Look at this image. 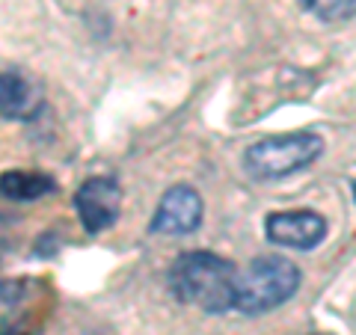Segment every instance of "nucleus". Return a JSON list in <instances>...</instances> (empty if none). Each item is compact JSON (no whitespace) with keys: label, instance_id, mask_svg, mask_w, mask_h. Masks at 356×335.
Instances as JSON below:
<instances>
[{"label":"nucleus","instance_id":"3","mask_svg":"<svg viewBox=\"0 0 356 335\" xmlns=\"http://www.w3.org/2000/svg\"><path fill=\"white\" fill-rule=\"evenodd\" d=\"M321 154H324V137H318L312 131H294L252 142L243 152V166H247L250 175L261 178V181H276V178L306 170Z\"/></svg>","mask_w":356,"mask_h":335},{"label":"nucleus","instance_id":"6","mask_svg":"<svg viewBox=\"0 0 356 335\" xmlns=\"http://www.w3.org/2000/svg\"><path fill=\"white\" fill-rule=\"evenodd\" d=\"M264 234L276 247L309 252L327 238V220L315 211H273L264 217Z\"/></svg>","mask_w":356,"mask_h":335},{"label":"nucleus","instance_id":"5","mask_svg":"<svg viewBox=\"0 0 356 335\" xmlns=\"http://www.w3.org/2000/svg\"><path fill=\"white\" fill-rule=\"evenodd\" d=\"M202 217H205L202 196L191 184H175L161 196L154 217L149 222V231L161 234V238H175V234L181 238V234H191L202 226Z\"/></svg>","mask_w":356,"mask_h":335},{"label":"nucleus","instance_id":"12","mask_svg":"<svg viewBox=\"0 0 356 335\" xmlns=\"http://www.w3.org/2000/svg\"><path fill=\"white\" fill-rule=\"evenodd\" d=\"M315 335H332V332H315Z\"/></svg>","mask_w":356,"mask_h":335},{"label":"nucleus","instance_id":"1","mask_svg":"<svg viewBox=\"0 0 356 335\" xmlns=\"http://www.w3.org/2000/svg\"><path fill=\"white\" fill-rule=\"evenodd\" d=\"M166 282L178 303L202 309L205 315H222L235 309L238 267L214 252H181L166 273Z\"/></svg>","mask_w":356,"mask_h":335},{"label":"nucleus","instance_id":"2","mask_svg":"<svg viewBox=\"0 0 356 335\" xmlns=\"http://www.w3.org/2000/svg\"><path fill=\"white\" fill-rule=\"evenodd\" d=\"M300 288V270L282 255H261L250 261L247 270H238L235 309L247 318H259L288 303Z\"/></svg>","mask_w":356,"mask_h":335},{"label":"nucleus","instance_id":"7","mask_svg":"<svg viewBox=\"0 0 356 335\" xmlns=\"http://www.w3.org/2000/svg\"><path fill=\"white\" fill-rule=\"evenodd\" d=\"M42 110L39 86L21 69H6L0 74V113L6 122H30Z\"/></svg>","mask_w":356,"mask_h":335},{"label":"nucleus","instance_id":"9","mask_svg":"<svg viewBox=\"0 0 356 335\" xmlns=\"http://www.w3.org/2000/svg\"><path fill=\"white\" fill-rule=\"evenodd\" d=\"M309 15H315L324 24H339L356 15V0H300Z\"/></svg>","mask_w":356,"mask_h":335},{"label":"nucleus","instance_id":"11","mask_svg":"<svg viewBox=\"0 0 356 335\" xmlns=\"http://www.w3.org/2000/svg\"><path fill=\"white\" fill-rule=\"evenodd\" d=\"M353 199H356V181H353Z\"/></svg>","mask_w":356,"mask_h":335},{"label":"nucleus","instance_id":"4","mask_svg":"<svg viewBox=\"0 0 356 335\" xmlns=\"http://www.w3.org/2000/svg\"><path fill=\"white\" fill-rule=\"evenodd\" d=\"M74 208L86 234H102L116 226L122 211V187L110 175H92L77 187Z\"/></svg>","mask_w":356,"mask_h":335},{"label":"nucleus","instance_id":"10","mask_svg":"<svg viewBox=\"0 0 356 335\" xmlns=\"http://www.w3.org/2000/svg\"><path fill=\"white\" fill-rule=\"evenodd\" d=\"M3 335H27V332H18V329H6Z\"/></svg>","mask_w":356,"mask_h":335},{"label":"nucleus","instance_id":"8","mask_svg":"<svg viewBox=\"0 0 356 335\" xmlns=\"http://www.w3.org/2000/svg\"><path fill=\"white\" fill-rule=\"evenodd\" d=\"M3 196L6 199H15V202H30V199H42L57 190V181L44 172H24V170H15V172H3Z\"/></svg>","mask_w":356,"mask_h":335}]
</instances>
